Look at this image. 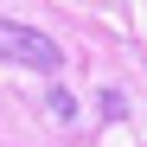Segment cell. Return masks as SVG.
Here are the masks:
<instances>
[{
    "mask_svg": "<svg viewBox=\"0 0 147 147\" xmlns=\"http://www.w3.org/2000/svg\"><path fill=\"white\" fill-rule=\"evenodd\" d=\"M0 58L19 64V70H58V64H64L58 45L45 38V32H32L26 19H0Z\"/></svg>",
    "mask_w": 147,
    "mask_h": 147,
    "instance_id": "6da1fadb",
    "label": "cell"
}]
</instances>
